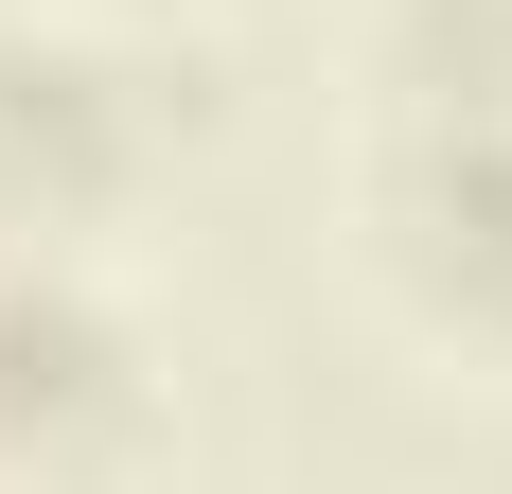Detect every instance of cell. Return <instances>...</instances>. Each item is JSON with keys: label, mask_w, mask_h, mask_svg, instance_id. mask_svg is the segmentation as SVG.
<instances>
[{"label": "cell", "mask_w": 512, "mask_h": 494, "mask_svg": "<svg viewBox=\"0 0 512 494\" xmlns=\"http://www.w3.org/2000/svg\"><path fill=\"white\" fill-rule=\"evenodd\" d=\"M36 142V177H106V124H89V53H0V159Z\"/></svg>", "instance_id": "6da1fadb"}, {"label": "cell", "mask_w": 512, "mask_h": 494, "mask_svg": "<svg viewBox=\"0 0 512 494\" xmlns=\"http://www.w3.org/2000/svg\"><path fill=\"white\" fill-rule=\"evenodd\" d=\"M424 212H442V265H460L477 300H512V142H460L424 177Z\"/></svg>", "instance_id": "7a4b0ae2"}]
</instances>
